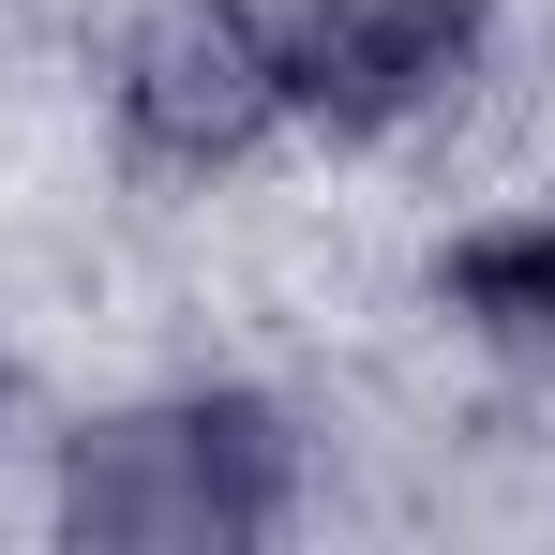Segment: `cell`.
<instances>
[{
	"mask_svg": "<svg viewBox=\"0 0 555 555\" xmlns=\"http://www.w3.org/2000/svg\"><path fill=\"white\" fill-rule=\"evenodd\" d=\"M300 511V436L271 390H166L61 436V541L91 555H241Z\"/></svg>",
	"mask_w": 555,
	"mask_h": 555,
	"instance_id": "obj_1",
	"label": "cell"
},
{
	"mask_svg": "<svg viewBox=\"0 0 555 555\" xmlns=\"http://www.w3.org/2000/svg\"><path fill=\"white\" fill-rule=\"evenodd\" d=\"M105 105H120V151L135 166L225 181L241 151L285 135V30H271V0H151L120 30Z\"/></svg>",
	"mask_w": 555,
	"mask_h": 555,
	"instance_id": "obj_2",
	"label": "cell"
},
{
	"mask_svg": "<svg viewBox=\"0 0 555 555\" xmlns=\"http://www.w3.org/2000/svg\"><path fill=\"white\" fill-rule=\"evenodd\" d=\"M271 30H285V120L375 151V135L465 105L480 46H495V0H285Z\"/></svg>",
	"mask_w": 555,
	"mask_h": 555,
	"instance_id": "obj_3",
	"label": "cell"
},
{
	"mask_svg": "<svg viewBox=\"0 0 555 555\" xmlns=\"http://www.w3.org/2000/svg\"><path fill=\"white\" fill-rule=\"evenodd\" d=\"M436 300L465 315V346H495L511 375H555V210H495L436 256Z\"/></svg>",
	"mask_w": 555,
	"mask_h": 555,
	"instance_id": "obj_4",
	"label": "cell"
},
{
	"mask_svg": "<svg viewBox=\"0 0 555 555\" xmlns=\"http://www.w3.org/2000/svg\"><path fill=\"white\" fill-rule=\"evenodd\" d=\"M0 436H15V361H0Z\"/></svg>",
	"mask_w": 555,
	"mask_h": 555,
	"instance_id": "obj_5",
	"label": "cell"
}]
</instances>
